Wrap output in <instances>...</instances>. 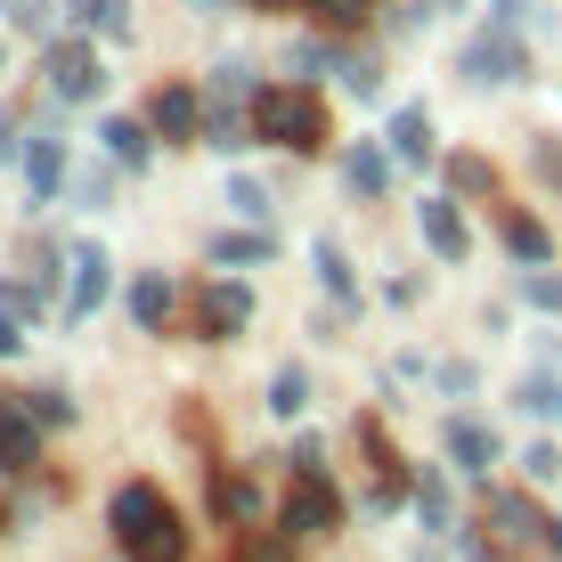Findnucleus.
<instances>
[{"mask_svg":"<svg viewBox=\"0 0 562 562\" xmlns=\"http://www.w3.org/2000/svg\"><path fill=\"white\" fill-rule=\"evenodd\" d=\"M521 294H530L538 310H562V269H554V261H538L530 278H521Z\"/></svg>","mask_w":562,"mask_h":562,"instance_id":"a878e982","label":"nucleus"},{"mask_svg":"<svg viewBox=\"0 0 562 562\" xmlns=\"http://www.w3.org/2000/svg\"><path fill=\"white\" fill-rule=\"evenodd\" d=\"M464 554L473 562H538V554H554L562 562V521H547L521 490H490L481 530L464 538Z\"/></svg>","mask_w":562,"mask_h":562,"instance_id":"f257e3e1","label":"nucleus"},{"mask_svg":"<svg viewBox=\"0 0 562 562\" xmlns=\"http://www.w3.org/2000/svg\"><path fill=\"white\" fill-rule=\"evenodd\" d=\"M254 139L285 147V155H318L326 147V106L310 99V90L278 82V90H261V99H254Z\"/></svg>","mask_w":562,"mask_h":562,"instance_id":"7ed1b4c3","label":"nucleus"},{"mask_svg":"<svg viewBox=\"0 0 562 562\" xmlns=\"http://www.w3.org/2000/svg\"><path fill=\"white\" fill-rule=\"evenodd\" d=\"M392 147L408 155V164H432V114H424V106H400V114H392Z\"/></svg>","mask_w":562,"mask_h":562,"instance_id":"6ab92c4d","label":"nucleus"},{"mask_svg":"<svg viewBox=\"0 0 562 562\" xmlns=\"http://www.w3.org/2000/svg\"><path fill=\"white\" fill-rule=\"evenodd\" d=\"M449 457L464 464V473H490V464H497V432L481 416H457L449 424Z\"/></svg>","mask_w":562,"mask_h":562,"instance_id":"4468645a","label":"nucleus"},{"mask_svg":"<svg viewBox=\"0 0 562 562\" xmlns=\"http://www.w3.org/2000/svg\"><path fill=\"white\" fill-rule=\"evenodd\" d=\"M497 228H506V254L514 261H554V237H547V221H538V212H521V204H506V212H497Z\"/></svg>","mask_w":562,"mask_h":562,"instance_id":"f8f14e48","label":"nucleus"},{"mask_svg":"<svg viewBox=\"0 0 562 562\" xmlns=\"http://www.w3.org/2000/svg\"><path fill=\"white\" fill-rule=\"evenodd\" d=\"M278 521L294 538H318V530H335V521H342V497H335V481H326L318 440H302V449H294V490H285V514Z\"/></svg>","mask_w":562,"mask_h":562,"instance_id":"20e7f679","label":"nucleus"},{"mask_svg":"<svg viewBox=\"0 0 562 562\" xmlns=\"http://www.w3.org/2000/svg\"><path fill=\"white\" fill-rule=\"evenodd\" d=\"M359 449H367V464H375V506H392V497L408 490V464H400L392 432H383L375 416H359Z\"/></svg>","mask_w":562,"mask_h":562,"instance_id":"9b49d317","label":"nucleus"},{"mask_svg":"<svg viewBox=\"0 0 562 562\" xmlns=\"http://www.w3.org/2000/svg\"><path fill=\"white\" fill-rule=\"evenodd\" d=\"M310 9H318V25H335V33H359L375 0H310Z\"/></svg>","mask_w":562,"mask_h":562,"instance_id":"393cba45","label":"nucleus"},{"mask_svg":"<svg viewBox=\"0 0 562 562\" xmlns=\"http://www.w3.org/2000/svg\"><path fill=\"white\" fill-rule=\"evenodd\" d=\"M0 359H16V318H0Z\"/></svg>","mask_w":562,"mask_h":562,"instance_id":"4c0bfd02","label":"nucleus"},{"mask_svg":"<svg viewBox=\"0 0 562 562\" xmlns=\"http://www.w3.org/2000/svg\"><path fill=\"white\" fill-rule=\"evenodd\" d=\"M66 269H74V294H66V318H90V310L106 302V285H114V278H106L114 261L99 254V245H74V254H66Z\"/></svg>","mask_w":562,"mask_h":562,"instance_id":"9d476101","label":"nucleus"},{"mask_svg":"<svg viewBox=\"0 0 562 562\" xmlns=\"http://www.w3.org/2000/svg\"><path fill=\"white\" fill-rule=\"evenodd\" d=\"M416 221H424V245H432L440 261H464V245H473V237H464V221H457V204H449V196H424V204H416Z\"/></svg>","mask_w":562,"mask_h":562,"instance_id":"ddd939ff","label":"nucleus"},{"mask_svg":"<svg viewBox=\"0 0 562 562\" xmlns=\"http://www.w3.org/2000/svg\"><path fill=\"white\" fill-rule=\"evenodd\" d=\"M106 147L123 155V164H147V123H106Z\"/></svg>","mask_w":562,"mask_h":562,"instance_id":"cd10ccee","label":"nucleus"},{"mask_svg":"<svg viewBox=\"0 0 562 562\" xmlns=\"http://www.w3.org/2000/svg\"><path fill=\"white\" fill-rule=\"evenodd\" d=\"M416 514H424V530L449 521V481H440V473H416Z\"/></svg>","mask_w":562,"mask_h":562,"instance_id":"5701e85b","label":"nucleus"},{"mask_svg":"<svg viewBox=\"0 0 562 562\" xmlns=\"http://www.w3.org/2000/svg\"><path fill=\"white\" fill-rule=\"evenodd\" d=\"M228 204H237V212H254V221H261V212H269V188H254V180H237V188H228Z\"/></svg>","mask_w":562,"mask_h":562,"instance_id":"f704fd0d","label":"nucleus"},{"mask_svg":"<svg viewBox=\"0 0 562 562\" xmlns=\"http://www.w3.org/2000/svg\"><path fill=\"white\" fill-rule=\"evenodd\" d=\"M464 74H473V82H530V57H521V42L497 25V33H481V42L464 49Z\"/></svg>","mask_w":562,"mask_h":562,"instance_id":"423d86ee","label":"nucleus"},{"mask_svg":"<svg viewBox=\"0 0 562 562\" xmlns=\"http://www.w3.org/2000/svg\"><path fill=\"white\" fill-rule=\"evenodd\" d=\"M521 408H530V416H562V383L530 375V383H521Z\"/></svg>","mask_w":562,"mask_h":562,"instance_id":"c756f323","label":"nucleus"},{"mask_svg":"<svg viewBox=\"0 0 562 562\" xmlns=\"http://www.w3.org/2000/svg\"><path fill=\"white\" fill-rule=\"evenodd\" d=\"M530 164H538V180H547V188H562V139H554V131L530 147Z\"/></svg>","mask_w":562,"mask_h":562,"instance_id":"2f4dec72","label":"nucleus"},{"mask_svg":"<svg viewBox=\"0 0 562 562\" xmlns=\"http://www.w3.org/2000/svg\"><path fill=\"white\" fill-rule=\"evenodd\" d=\"M245 318H254V294H245V285H228V278L196 285V335H204V342H228Z\"/></svg>","mask_w":562,"mask_h":562,"instance_id":"39448f33","label":"nucleus"},{"mask_svg":"<svg viewBox=\"0 0 562 562\" xmlns=\"http://www.w3.org/2000/svg\"><path fill=\"white\" fill-rule=\"evenodd\" d=\"M74 16H82L90 33H131V9H123V0H74Z\"/></svg>","mask_w":562,"mask_h":562,"instance_id":"b1692460","label":"nucleus"},{"mask_svg":"<svg viewBox=\"0 0 562 562\" xmlns=\"http://www.w3.org/2000/svg\"><path fill=\"white\" fill-rule=\"evenodd\" d=\"M212 261H221V269H245V261H269V237H221V245H212Z\"/></svg>","mask_w":562,"mask_h":562,"instance_id":"bb28decb","label":"nucleus"},{"mask_svg":"<svg viewBox=\"0 0 562 562\" xmlns=\"http://www.w3.org/2000/svg\"><path fill=\"white\" fill-rule=\"evenodd\" d=\"M212 514H221V521H237V530H245V521L261 514V490H254L245 473H212Z\"/></svg>","mask_w":562,"mask_h":562,"instance_id":"f3484780","label":"nucleus"},{"mask_svg":"<svg viewBox=\"0 0 562 562\" xmlns=\"http://www.w3.org/2000/svg\"><path fill=\"white\" fill-rule=\"evenodd\" d=\"M335 74H342V90H359V99H375V82H383L367 57H335Z\"/></svg>","mask_w":562,"mask_h":562,"instance_id":"7c9ffc66","label":"nucleus"},{"mask_svg":"<svg viewBox=\"0 0 562 562\" xmlns=\"http://www.w3.org/2000/svg\"><path fill=\"white\" fill-rule=\"evenodd\" d=\"M342 180H351V196H383V180H392V155L359 139L351 155H342Z\"/></svg>","mask_w":562,"mask_h":562,"instance_id":"a211bd4d","label":"nucleus"},{"mask_svg":"<svg viewBox=\"0 0 562 562\" xmlns=\"http://www.w3.org/2000/svg\"><path fill=\"white\" fill-rule=\"evenodd\" d=\"M245 9H294V0H245Z\"/></svg>","mask_w":562,"mask_h":562,"instance_id":"58836bf2","label":"nucleus"},{"mask_svg":"<svg viewBox=\"0 0 562 562\" xmlns=\"http://www.w3.org/2000/svg\"><path fill=\"white\" fill-rule=\"evenodd\" d=\"M521 464H530V481H554V473H562V457H554V440H538V449H530V457H521Z\"/></svg>","mask_w":562,"mask_h":562,"instance_id":"c9c22d12","label":"nucleus"},{"mask_svg":"<svg viewBox=\"0 0 562 562\" xmlns=\"http://www.w3.org/2000/svg\"><path fill=\"white\" fill-rule=\"evenodd\" d=\"M99 82H106V74H99V49H90V42H57L49 49V90H57V99H90Z\"/></svg>","mask_w":562,"mask_h":562,"instance_id":"1a4fd4ad","label":"nucleus"},{"mask_svg":"<svg viewBox=\"0 0 562 562\" xmlns=\"http://www.w3.org/2000/svg\"><path fill=\"white\" fill-rule=\"evenodd\" d=\"M228 562H294V530H285V521H278V530H245Z\"/></svg>","mask_w":562,"mask_h":562,"instance_id":"aec40b11","label":"nucleus"},{"mask_svg":"<svg viewBox=\"0 0 562 562\" xmlns=\"http://www.w3.org/2000/svg\"><path fill=\"white\" fill-rule=\"evenodd\" d=\"M318 278H326V294H335V302H351V269H342V254L326 237H318Z\"/></svg>","mask_w":562,"mask_h":562,"instance_id":"c85d7f7f","label":"nucleus"},{"mask_svg":"<svg viewBox=\"0 0 562 562\" xmlns=\"http://www.w3.org/2000/svg\"><path fill=\"white\" fill-rule=\"evenodd\" d=\"M114 547H123V562H180L188 554V530H180V514H171V497L155 490V481H123L114 490Z\"/></svg>","mask_w":562,"mask_h":562,"instance_id":"f03ea898","label":"nucleus"},{"mask_svg":"<svg viewBox=\"0 0 562 562\" xmlns=\"http://www.w3.org/2000/svg\"><path fill=\"white\" fill-rule=\"evenodd\" d=\"M449 188H457V196H497L490 155H449Z\"/></svg>","mask_w":562,"mask_h":562,"instance_id":"412c9836","label":"nucleus"},{"mask_svg":"<svg viewBox=\"0 0 562 562\" xmlns=\"http://www.w3.org/2000/svg\"><path fill=\"white\" fill-rule=\"evenodd\" d=\"M16 155V123H9V106H0V164Z\"/></svg>","mask_w":562,"mask_h":562,"instance_id":"e433bc0d","label":"nucleus"},{"mask_svg":"<svg viewBox=\"0 0 562 562\" xmlns=\"http://www.w3.org/2000/svg\"><path fill=\"white\" fill-rule=\"evenodd\" d=\"M269 408H278V416H302V408H310V375H302V367H278V383H269Z\"/></svg>","mask_w":562,"mask_h":562,"instance_id":"4be33fe9","label":"nucleus"},{"mask_svg":"<svg viewBox=\"0 0 562 562\" xmlns=\"http://www.w3.org/2000/svg\"><path fill=\"white\" fill-rule=\"evenodd\" d=\"M147 123L164 131V139H196V131L212 123V114H204V99H196L188 82H164V90L147 99Z\"/></svg>","mask_w":562,"mask_h":562,"instance_id":"6e6552de","label":"nucleus"},{"mask_svg":"<svg viewBox=\"0 0 562 562\" xmlns=\"http://www.w3.org/2000/svg\"><path fill=\"white\" fill-rule=\"evenodd\" d=\"M9 16H16V25H25V33H49L57 0H9Z\"/></svg>","mask_w":562,"mask_h":562,"instance_id":"473e14b6","label":"nucleus"},{"mask_svg":"<svg viewBox=\"0 0 562 562\" xmlns=\"http://www.w3.org/2000/svg\"><path fill=\"white\" fill-rule=\"evenodd\" d=\"M33 416L25 400H9L0 392V473H33V464H42V440H33Z\"/></svg>","mask_w":562,"mask_h":562,"instance_id":"0eeeda50","label":"nucleus"},{"mask_svg":"<svg viewBox=\"0 0 562 562\" xmlns=\"http://www.w3.org/2000/svg\"><path fill=\"white\" fill-rule=\"evenodd\" d=\"M25 408H33V416H42V424H74V400H66V392H33V400H25Z\"/></svg>","mask_w":562,"mask_h":562,"instance_id":"72a5a7b5","label":"nucleus"},{"mask_svg":"<svg viewBox=\"0 0 562 562\" xmlns=\"http://www.w3.org/2000/svg\"><path fill=\"white\" fill-rule=\"evenodd\" d=\"M171 310H180V285H171V278H139V285H131V318H139L147 335H164Z\"/></svg>","mask_w":562,"mask_h":562,"instance_id":"dca6fc26","label":"nucleus"},{"mask_svg":"<svg viewBox=\"0 0 562 562\" xmlns=\"http://www.w3.org/2000/svg\"><path fill=\"white\" fill-rule=\"evenodd\" d=\"M57 180H66V139H49V131H42V139L25 147V188H33V204H49Z\"/></svg>","mask_w":562,"mask_h":562,"instance_id":"2eb2a0df","label":"nucleus"}]
</instances>
